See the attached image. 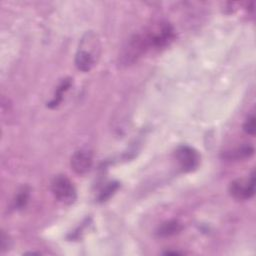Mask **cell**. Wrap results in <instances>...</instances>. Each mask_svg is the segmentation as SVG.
I'll list each match as a JSON object with an SVG mask.
<instances>
[{
	"instance_id": "6da1fadb",
	"label": "cell",
	"mask_w": 256,
	"mask_h": 256,
	"mask_svg": "<svg viewBox=\"0 0 256 256\" xmlns=\"http://www.w3.org/2000/svg\"><path fill=\"white\" fill-rule=\"evenodd\" d=\"M100 43L96 34L89 31L82 37L75 55V65L78 70L88 72L97 62L100 54Z\"/></svg>"
},
{
	"instance_id": "7a4b0ae2",
	"label": "cell",
	"mask_w": 256,
	"mask_h": 256,
	"mask_svg": "<svg viewBox=\"0 0 256 256\" xmlns=\"http://www.w3.org/2000/svg\"><path fill=\"white\" fill-rule=\"evenodd\" d=\"M149 44L144 33L134 34L122 47L119 54V64L128 66L136 62L148 49Z\"/></svg>"
},
{
	"instance_id": "3957f363",
	"label": "cell",
	"mask_w": 256,
	"mask_h": 256,
	"mask_svg": "<svg viewBox=\"0 0 256 256\" xmlns=\"http://www.w3.org/2000/svg\"><path fill=\"white\" fill-rule=\"evenodd\" d=\"M150 48H163L169 45L175 38L173 27L167 22L152 25L144 32Z\"/></svg>"
},
{
	"instance_id": "277c9868",
	"label": "cell",
	"mask_w": 256,
	"mask_h": 256,
	"mask_svg": "<svg viewBox=\"0 0 256 256\" xmlns=\"http://www.w3.org/2000/svg\"><path fill=\"white\" fill-rule=\"evenodd\" d=\"M51 191L61 203L70 205L77 199V191L71 180L65 175H57L51 182Z\"/></svg>"
},
{
	"instance_id": "5b68a950",
	"label": "cell",
	"mask_w": 256,
	"mask_h": 256,
	"mask_svg": "<svg viewBox=\"0 0 256 256\" xmlns=\"http://www.w3.org/2000/svg\"><path fill=\"white\" fill-rule=\"evenodd\" d=\"M255 192V176L252 173L247 178H238L229 185L230 195L237 200H248Z\"/></svg>"
},
{
	"instance_id": "8992f818",
	"label": "cell",
	"mask_w": 256,
	"mask_h": 256,
	"mask_svg": "<svg viewBox=\"0 0 256 256\" xmlns=\"http://www.w3.org/2000/svg\"><path fill=\"white\" fill-rule=\"evenodd\" d=\"M175 157L184 172L196 169L200 162L199 153L189 145H180L175 150Z\"/></svg>"
},
{
	"instance_id": "52a82bcc",
	"label": "cell",
	"mask_w": 256,
	"mask_h": 256,
	"mask_svg": "<svg viewBox=\"0 0 256 256\" xmlns=\"http://www.w3.org/2000/svg\"><path fill=\"white\" fill-rule=\"evenodd\" d=\"M93 163L92 153L87 149H79L73 153L70 160V165L73 171L77 174L87 173Z\"/></svg>"
},
{
	"instance_id": "ba28073f",
	"label": "cell",
	"mask_w": 256,
	"mask_h": 256,
	"mask_svg": "<svg viewBox=\"0 0 256 256\" xmlns=\"http://www.w3.org/2000/svg\"><path fill=\"white\" fill-rule=\"evenodd\" d=\"M183 229V226L177 220H169L162 223L157 231L156 234L158 237H170L175 234H178Z\"/></svg>"
},
{
	"instance_id": "9c48e42d",
	"label": "cell",
	"mask_w": 256,
	"mask_h": 256,
	"mask_svg": "<svg viewBox=\"0 0 256 256\" xmlns=\"http://www.w3.org/2000/svg\"><path fill=\"white\" fill-rule=\"evenodd\" d=\"M71 79L70 78H66L64 80H62V82L59 84V86L56 88L54 97L52 98V100L50 102L47 103V106L49 108H56L62 101L63 99V94L70 88L71 86Z\"/></svg>"
},
{
	"instance_id": "30bf717a",
	"label": "cell",
	"mask_w": 256,
	"mask_h": 256,
	"mask_svg": "<svg viewBox=\"0 0 256 256\" xmlns=\"http://www.w3.org/2000/svg\"><path fill=\"white\" fill-rule=\"evenodd\" d=\"M254 152V149L252 146L250 145H245V146H242L240 148H237L235 150H232V151H229V152H225L223 157L226 158V159H241V158H246V157H249L253 154Z\"/></svg>"
},
{
	"instance_id": "8fae6325",
	"label": "cell",
	"mask_w": 256,
	"mask_h": 256,
	"mask_svg": "<svg viewBox=\"0 0 256 256\" xmlns=\"http://www.w3.org/2000/svg\"><path fill=\"white\" fill-rule=\"evenodd\" d=\"M29 188L28 187H22L18 193L16 194L15 198H14V201H13V206L15 209L19 210V209H23L27 203H28V200H29Z\"/></svg>"
},
{
	"instance_id": "7c38bea8",
	"label": "cell",
	"mask_w": 256,
	"mask_h": 256,
	"mask_svg": "<svg viewBox=\"0 0 256 256\" xmlns=\"http://www.w3.org/2000/svg\"><path fill=\"white\" fill-rule=\"evenodd\" d=\"M118 188H119V183H118V182L113 181V182L108 183V184L102 189V191L100 192L99 197H98V200H99L100 202H104V201L108 200V199L116 192V190H117Z\"/></svg>"
},
{
	"instance_id": "4fadbf2b",
	"label": "cell",
	"mask_w": 256,
	"mask_h": 256,
	"mask_svg": "<svg viewBox=\"0 0 256 256\" xmlns=\"http://www.w3.org/2000/svg\"><path fill=\"white\" fill-rule=\"evenodd\" d=\"M255 127H256V125H255V116L252 114L244 122L243 130L245 131V133L253 136V135H255V130H256Z\"/></svg>"
},
{
	"instance_id": "5bb4252c",
	"label": "cell",
	"mask_w": 256,
	"mask_h": 256,
	"mask_svg": "<svg viewBox=\"0 0 256 256\" xmlns=\"http://www.w3.org/2000/svg\"><path fill=\"white\" fill-rule=\"evenodd\" d=\"M8 247V237L5 235L4 232H2L1 235V250H4Z\"/></svg>"
}]
</instances>
